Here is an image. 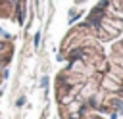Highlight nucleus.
Returning a JSON list of instances; mask_svg holds the SVG:
<instances>
[{"mask_svg":"<svg viewBox=\"0 0 123 119\" xmlns=\"http://www.w3.org/2000/svg\"><path fill=\"white\" fill-rule=\"evenodd\" d=\"M54 100L60 119L123 113V0H98L58 48Z\"/></svg>","mask_w":123,"mask_h":119,"instance_id":"obj_1","label":"nucleus"},{"mask_svg":"<svg viewBox=\"0 0 123 119\" xmlns=\"http://www.w3.org/2000/svg\"><path fill=\"white\" fill-rule=\"evenodd\" d=\"M29 0H0V21L21 25L27 13Z\"/></svg>","mask_w":123,"mask_h":119,"instance_id":"obj_2","label":"nucleus"},{"mask_svg":"<svg viewBox=\"0 0 123 119\" xmlns=\"http://www.w3.org/2000/svg\"><path fill=\"white\" fill-rule=\"evenodd\" d=\"M15 56V44L12 38H0V86L4 83V79L8 77V69L10 63Z\"/></svg>","mask_w":123,"mask_h":119,"instance_id":"obj_3","label":"nucleus"},{"mask_svg":"<svg viewBox=\"0 0 123 119\" xmlns=\"http://www.w3.org/2000/svg\"><path fill=\"white\" fill-rule=\"evenodd\" d=\"M77 2H83V0H77Z\"/></svg>","mask_w":123,"mask_h":119,"instance_id":"obj_4","label":"nucleus"}]
</instances>
